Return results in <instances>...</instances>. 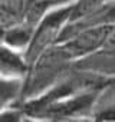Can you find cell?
<instances>
[{
  "instance_id": "cell-1",
  "label": "cell",
  "mask_w": 115,
  "mask_h": 122,
  "mask_svg": "<svg viewBox=\"0 0 115 122\" xmlns=\"http://www.w3.org/2000/svg\"><path fill=\"white\" fill-rule=\"evenodd\" d=\"M72 69V59L59 43L45 49L29 63L22 82V92L17 102H23L43 93ZM16 102V103H17Z\"/></svg>"
},
{
  "instance_id": "cell-2",
  "label": "cell",
  "mask_w": 115,
  "mask_h": 122,
  "mask_svg": "<svg viewBox=\"0 0 115 122\" xmlns=\"http://www.w3.org/2000/svg\"><path fill=\"white\" fill-rule=\"evenodd\" d=\"M69 12H71V3L59 5V6L50 7L40 17V20L33 27L30 43L23 53L27 63H30L45 49L58 43V37L61 35V30L68 22Z\"/></svg>"
},
{
  "instance_id": "cell-3",
  "label": "cell",
  "mask_w": 115,
  "mask_h": 122,
  "mask_svg": "<svg viewBox=\"0 0 115 122\" xmlns=\"http://www.w3.org/2000/svg\"><path fill=\"white\" fill-rule=\"evenodd\" d=\"M99 91H85L58 99L33 111L29 118L33 121H73L85 118L91 119L92 103Z\"/></svg>"
},
{
  "instance_id": "cell-4",
  "label": "cell",
  "mask_w": 115,
  "mask_h": 122,
  "mask_svg": "<svg viewBox=\"0 0 115 122\" xmlns=\"http://www.w3.org/2000/svg\"><path fill=\"white\" fill-rule=\"evenodd\" d=\"M114 36H115V23H106L79 30L66 40L59 42V45L63 47L66 55L72 60H75L96 50Z\"/></svg>"
},
{
  "instance_id": "cell-5",
  "label": "cell",
  "mask_w": 115,
  "mask_h": 122,
  "mask_svg": "<svg viewBox=\"0 0 115 122\" xmlns=\"http://www.w3.org/2000/svg\"><path fill=\"white\" fill-rule=\"evenodd\" d=\"M115 36L111 37L96 50L72 60V66L78 71L94 73L105 78H115Z\"/></svg>"
},
{
  "instance_id": "cell-6",
  "label": "cell",
  "mask_w": 115,
  "mask_h": 122,
  "mask_svg": "<svg viewBox=\"0 0 115 122\" xmlns=\"http://www.w3.org/2000/svg\"><path fill=\"white\" fill-rule=\"evenodd\" d=\"M106 23H115V0H111L104 6H101L99 9L91 13H86L78 19L68 20L61 30V35L58 37V43L62 40H66L68 37H71L79 30L94 27L98 25H106Z\"/></svg>"
},
{
  "instance_id": "cell-7",
  "label": "cell",
  "mask_w": 115,
  "mask_h": 122,
  "mask_svg": "<svg viewBox=\"0 0 115 122\" xmlns=\"http://www.w3.org/2000/svg\"><path fill=\"white\" fill-rule=\"evenodd\" d=\"M29 63L23 52L15 50L0 42V76L23 79Z\"/></svg>"
},
{
  "instance_id": "cell-8",
  "label": "cell",
  "mask_w": 115,
  "mask_h": 122,
  "mask_svg": "<svg viewBox=\"0 0 115 122\" xmlns=\"http://www.w3.org/2000/svg\"><path fill=\"white\" fill-rule=\"evenodd\" d=\"M114 82H109L96 93L95 101L92 103V109H91V119L94 121H114L115 119Z\"/></svg>"
},
{
  "instance_id": "cell-9",
  "label": "cell",
  "mask_w": 115,
  "mask_h": 122,
  "mask_svg": "<svg viewBox=\"0 0 115 122\" xmlns=\"http://www.w3.org/2000/svg\"><path fill=\"white\" fill-rule=\"evenodd\" d=\"M33 27L35 26L27 23L26 20H22L20 23H16V25L7 27L2 33L0 42L6 46H9V47H12V49H15V50L25 53V50L27 49V46L30 43Z\"/></svg>"
},
{
  "instance_id": "cell-10",
  "label": "cell",
  "mask_w": 115,
  "mask_h": 122,
  "mask_svg": "<svg viewBox=\"0 0 115 122\" xmlns=\"http://www.w3.org/2000/svg\"><path fill=\"white\" fill-rule=\"evenodd\" d=\"M25 19V0H0V37L2 33Z\"/></svg>"
},
{
  "instance_id": "cell-11",
  "label": "cell",
  "mask_w": 115,
  "mask_h": 122,
  "mask_svg": "<svg viewBox=\"0 0 115 122\" xmlns=\"http://www.w3.org/2000/svg\"><path fill=\"white\" fill-rule=\"evenodd\" d=\"M23 79L0 76V111L16 103L20 98Z\"/></svg>"
},
{
  "instance_id": "cell-12",
  "label": "cell",
  "mask_w": 115,
  "mask_h": 122,
  "mask_svg": "<svg viewBox=\"0 0 115 122\" xmlns=\"http://www.w3.org/2000/svg\"><path fill=\"white\" fill-rule=\"evenodd\" d=\"M108 2H111V0H75V2L71 3V12H69L68 20H73L86 13H91Z\"/></svg>"
},
{
  "instance_id": "cell-13",
  "label": "cell",
  "mask_w": 115,
  "mask_h": 122,
  "mask_svg": "<svg viewBox=\"0 0 115 122\" xmlns=\"http://www.w3.org/2000/svg\"><path fill=\"white\" fill-rule=\"evenodd\" d=\"M27 119L17 103H13L0 111V122H19Z\"/></svg>"
},
{
  "instance_id": "cell-14",
  "label": "cell",
  "mask_w": 115,
  "mask_h": 122,
  "mask_svg": "<svg viewBox=\"0 0 115 122\" xmlns=\"http://www.w3.org/2000/svg\"><path fill=\"white\" fill-rule=\"evenodd\" d=\"M72 2H75V0H56V2L53 3V6H59V5H69V3H72ZM52 6V7H53Z\"/></svg>"
},
{
  "instance_id": "cell-15",
  "label": "cell",
  "mask_w": 115,
  "mask_h": 122,
  "mask_svg": "<svg viewBox=\"0 0 115 122\" xmlns=\"http://www.w3.org/2000/svg\"><path fill=\"white\" fill-rule=\"evenodd\" d=\"M55 2H56V0H47V3H49V6H50V7L53 6V3H55Z\"/></svg>"
}]
</instances>
